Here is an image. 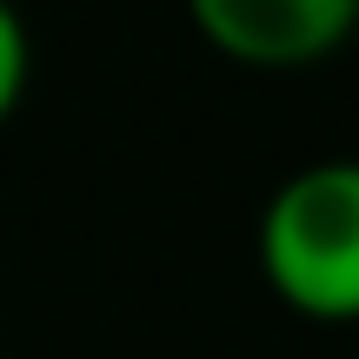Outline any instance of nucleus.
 <instances>
[{
    "mask_svg": "<svg viewBox=\"0 0 359 359\" xmlns=\"http://www.w3.org/2000/svg\"><path fill=\"white\" fill-rule=\"evenodd\" d=\"M259 280L320 326L359 320V160H313L259 213Z\"/></svg>",
    "mask_w": 359,
    "mask_h": 359,
    "instance_id": "nucleus-1",
    "label": "nucleus"
},
{
    "mask_svg": "<svg viewBox=\"0 0 359 359\" xmlns=\"http://www.w3.org/2000/svg\"><path fill=\"white\" fill-rule=\"evenodd\" d=\"M27 67H34L27 20L13 13V0H0V120L20 107V93H27Z\"/></svg>",
    "mask_w": 359,
    "mask_h": 359,
    "instance_id": "nucleus-3",
    "label": "nucleus"
},
{
    "mask_svg": "<svg viewBox=\"0 0 359 359\" xmlns=\"http://www.w3.org/2000/svg\"><path fill=\"white\" fill-rule=\"evenodd\" d=\"M187 13L240 67H313L359 34V0H187Z\"/></svg>",
    "mask_w": 359,
    "mask_h": 359,
    "instance_id": "nucleus-2",
    "label": "nucleus"
}]
</instances>
